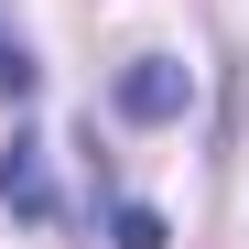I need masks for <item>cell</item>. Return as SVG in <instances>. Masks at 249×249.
<instances>
[{
    "label": "cell",
    "instance_id": "obj_1",
    "mask_svg": "<svg viewBox=\"0 0 249 249\" xmlns=\"http://www.w3.org/2000/svg\"><path fill=\"white\" fill-rule=\"evenodd\" d=\"M108 108L130 119V130H162V119H184V108H195V76H184L174 54H141V65H119Z\"/></svg>",
    "mask_w": 249,
    "mask_h": 249
},
{
    "label": "cell",
    "instance_id": "obj_2",
    "mask_svg": "<svg viewBox=\"0 0 249 249\" xmlns=\"http://www.w3.org/2000/svg\"><path fill=\"white\" fill-rule=\"evenodd\" d=\"M108 249H174V238H162L152 206H119V217H108Z\"/></svg>",
    "mask_w": 249,
    "mask_h": 249
},
{
    "label": "cell",
    "instance_id": "obj_3",
    "mask_svg": "<svg viewBox=\"0 0 249 249\" xmlns=\"http://www.w3.org/2000/svg\"><path fill=\"white\" fill-rule=\"evenodd\" d=\"M0 98H33V54L11 44V33H0Z\"/></svg>",
    "mask_w": 249,
    "mask_h": 249
}]
</instances>
